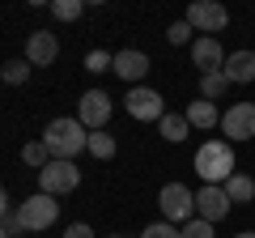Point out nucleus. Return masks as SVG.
I'll return each mask as SVG.
<instances>
[{"label":"nucleus","instance_id":"obj_1","mask_svg":"<svg viewBox=\"0 0 255 238\" xmlns=\"http://www.w3.org/2000/svg\"><path fill=\"white\" fill-rule=\"evenodd\" d=\"M43 145L51 149V157L73 162L77 153H90V128L81 119H51L43 128Z\"/></svg>","mask_w":255,"mask_h":238},{"label":"nucleus","instance_id":"obj_2","mask_svg":"<svg viewBox=\"0 0 255 238\" xmlns=\"http://www.w3.org/2000/svg\"><path fill=\"white\" fill-rule=\"evenodd\" d=\"M196 174L204 179V187H226L234 179V145L230 140H204L196 149Z\"/></svg>","mask_w":255,"mask_h":238},{"label":"nucleus","instance_id":"obj_3","mask_svg":"<svg viewBox=\"0 0 255 238\" xmlns=\"http://www.w3.org/2000/svg\"><path fill=\"white\" fill-rule=\"evenodd\" d=\"M183 21H187L191 30H200L204 38H213V34H221V30L230 26V9L217 4V0H191V9H187Z\"/></svg>","mask_w":255,"mask_h":238},{"label":"nucleus","instance_id":"obj_4","mask_svg":"<svg viewBox=\"0 0 255 238\" xmlns=\"http://www.w3.org/2000/svg\"><path fill=\"white\" fill-rule=\"evenodd\" d=\"M17 217L21 226L30 230V234H38V230H51L55 217H60V204H55V196H26V204H17Z\"/></svg>","mask_w":255,"mask_h":238},{"label":"nucleus","instance_id":"obj_5","mask_svg":"<svg viewBox=\"0 0 255 238\" xmlns=\"http://www.w3.org/2000/svg\"><path fill=\"white\" fill-rule=\"evenodd\" d=\"M77 183H81L77 162H60V157H55L47 170H38V192H43V196H55V200H60V196H68Z\"/></svg>","mask_w":255,"mask_h":238},{"label":"nucleus","instance_id":"obj_6","mask_svg":"<svg viewBox=\"0 0 255 238\" xmlns=\"http://www.w3.org/2000/svg\"><path fill=\"white\" fill-rule=\"evenodd\" d=\"M157 204H162V221H183V226H187V221L196 217V196L183 183H166L162 196H157Z\"/></svg>","mask_w":255,"mask_h":238},{"label":"nucleus","instance_id":"obj_7","mask_svg":"<svg viewBox=\"0 0 255 238\" xmlns=\"http://www.w3.org/2000/svg\"><path fill=\"white\" fill-rule=\"evenodd\" d=\"M128 115L132 119H140V123H162V115H166V102H162V94L157 90H149V85H136V90H128Z\"/></svg>","mask_w":255,"mask_h":238},{"label":"nucleus","instance_id":"obj_8","mask_svg":"<svg viewBox=\"0 0 255 238\" xmlns=\"http://www.w3.org/2000/svg\"><path fill=\"white\" fill-rule=\"evenodd\" d=\"M221 132L230 136V145L234 140H251L255 136V102H234L221 115Z\"/></svg>","mask_w":255,"mask_h":238},{"label":"nucleus","instance_id":"obj_9","mask_svg":"<svg viewBox=\"0 0 255 238\" xmlns=\"http://www.w3.org/2000/svg\"><path fill=\"white\" fill-rule=\"evenodd\" d=\"M77 119H81L90 132H102V128H107V119H111V94H102V90L81 94V102H77Z\"/></svg>","mask_w":255,"mask_h":238},{"label":"nucleus","instance_id":"obj_10","mask_svg":"<svg viewBox=\"0 0 255 238\" xmlns=\"http://www.w3.org/2000/svg\"><path fill=\"white\" fill-rule=\"evenodd\" d=\"M111 73H115L124 85H132V90H136V85L145 81V73H149V55H145V51H136V47L115 51V64H111Z\"/></svg>","mask_w":255,"mask_h":238},{"label":"nucleus","instance_id":"obj_11","mask_svg":"<svg viewBox=\"0 0 255 238\" xmlns=\"http://www.w3.org/2000/svg\"><path fill=\"white\" fill-rule=\"evenodd\" d=\"M230 196H226V187H200L196 192V217H204V221H213L217 226L221 217H230Z\"/></svg>","mask_w":255,"mask_h":238},{"label":"nucleus","instance_id":"obj_12","mask_svg":"<svg viewBox=\"0 0 255 238\" xmlns=\"http://www.w3.org/2000/svg\"><path fill=\"white\" fill-rule=\"evenodd\" d=\"M226 60L230 55L221 51V43L217 38H196V43H191V64H196V73H221V68H226Z\"/></svg>","mask_w":255,"mask_h":238},{"label":"nucleus","instance_id":"obj_13","mask_svg":"<svg viewBox=\"0 0 255 238\" xmlns=\"http://www.w3.org/2000/svg\"><path fill=\"white\" fill-rule=\"evenodd\" d=\"M55 55H60V38L51 30H34L26 38V60L30 64H55Z\"/></svg>","mask_w":255,"mask_h":238},{"label":"nucleus","instance_id":"obj_14","mask_svg":"<svg viewBox=\"0 0 255 238\" xmlns=\"http://www.w3.org/2000/svg\"><path fill=\"white\" fill-rule=\"evenodd\" d=\"M187 123L191 128H200V132H209V128H217L221 123V111H217V102H209V98H196V102H187Z\"/></svg>","mask_w":255,"mask_h":238},{"label":"nucleus","instance_id":"obj_15","mask_svg":"<svg viewBox=\"0 0 255 238\" xmlns=\"http://www.w3.org/2000/svg\"><path fill=\"white\" fill-rule=\"evenodd\" d=\"M221 73H226L234 85L255 81V51H230V60H226V68H221Z\"/></svg>","mask_w":255,"mask_h":238},{"label":"nucleus","instance_id":"obj_16","mask_svg":"<svg viewBox=\"0 0 255 238\" xmlns=\"http://www.w3.org/2000/svg\"><path fill=\"white\" fill-rule=\"evenodd\" d=\"M226 196H230V204H251L255 200V179L251 174H234L226 183Z\"/></svg>","mask_w":255,"mask_h":238},{"label":"nucleus","instance_id":"obj_17","mask_svg":"<svg viewBox=\"0 0 255 238\" xmlns=\"http://www.w3.org/2000/svg\"><path fill=\"white\" fill-rule=\"evenodd\" d=\"M162 140H170V145H179V140H187V132H191V123H187V115H162Z\"/></svg>","mask_w":255,"mask_h":238},{"label":"nucleus","instance_id":"obj_18","mask_svg":"<svg viewBox=\"0 0 255 238\" xmlns=\"http://www.w3.org/2000/svg\"><path fill=\"white\" fill-rule=\"evenodd\" d=\"M21 162H26V166H34V170H47V166H51L55 157H51V149H47L43 140H26V149H21Z\"/></svg>","mask_w":255,"mask_h":238},{"label":"nucleus","instance_id":"obj_19","mask_svg":"<svg viewBox=\"0 0 255 238\" xmlns=\"http://www.w3.org/2000/svg\"><path fill=\"white\" fill-rule=\"evenodd\" d=\"M115 149H119V145H115V136H111L107 128H102V132H90V153L98 157V162H111Z\"/></svg>","mask_w":255,"mask_h":238},{"label":"nucleus","instance_id":"obj_20","mask_svg":"<svg viewBox=\"0 0 255 238\" xmlns=\"http://www.w3.org/2000/svg\"><path fill=\"white\" fill-rule=\"evenodd\" d=\"M226 90H230V77H226V73H204V77H200V98L217 102Z\"/></svg>","mask_w":255,"mask_h":238},{"label":"nucleus","instance_id":"obj_21","mask_svg":"<svg viewBox=\"0 0 255 238\" xmlns=\"http://www.w3.org/2000/svg\"><path fill=\"white\" fill-rule=\"evenodd\" d=\"M51 13H55V21H77L85 13V0H55Z\"/></svg>","mask_w":255,"mask_h":238},{"label":"nucleus","instance_id":"obj_22","mask_svg":"<svg viewBox=\"0 0 255 238\" xmlns=\"http://www.w3.org/2000/svg\"><path fill=\"white\" fill-rule=\"evenodd\" d=\"M111 64H115V55L102 51V47H94V51L85 55V73H111Z\"/></svg>","mask_w":255,"mask_h":238},{"label":"nucleus","instance_id":"obj_23","mask_svg":"<svg viewBox=\"0 0 255 238\" xmlns=\"http://www.w3.org/2000/svg\"><path fill=\"white\" fill-rule=\"evenodd\" d=\"M0 73H4V81H9V85H21V81L30 77V60H9Z\"/></svg>","mask_w":255,"mask_h":238},{"label":"nucleus","instance_id":"obj_24","mask_svg":"<svg viewBox=\"0 0 255 238\" xmlns=\"http://www.w3.org/2000/svg\"><path fill=\"white\" fill-rule=\"evenodd\" d=\"M183 238H213V221H204V217H191L187 226H183Z\"/></svg>","mask_w":255,"mask_h":238},{"label":"nucleus","instance_id":"obj_25","mask_svg":"<svg viewBox=\"0 0 255 238\" xmlns=\"http://www.w3.org/2000/svg\"><path fill=\"white\" fill-rule=\"evenodd\" d=\"M140 238H183V230H174L170 221H153V226H145Z\"/></svg>","mask_w":255,"mask_h":238},{"label":"nucleus","instance_id":"obj_26","mask_svg":"<svg viewBox=\"0 0 255 238\" xmlns=\"http://www.w3.org/2000/svg\"><path fill=\"white\" fill-rule=\"evenodd\" d=\"M191 34H196V30H191V26H187V21H174V26H170V30H166V38H170V43H174V47H183V43H191Z\"/></svg>","mask_w":255,"mask_h":238},{"label":"nucleus","instance_id":"obj_27","mask_svg":"<svg viewBox=\"0 0 255 238\" xmlns=\"http://www.w3.org/2000/svg\"><path fill=\"white\" fill-rule=\"evenodd\" d=\"M64 238H94V230L85 226V221H77V226H68V230H64Z\"/></svg>","mask_w":255,"mask_h":238},{"label":"nucleus","instance_id":"obj_28","mask_svg":"<svg viewBox=\"0 0 255 238\" xmlns=\"http://www.w3.org/2000/svg\"><path fill=\"white\" fill-rule=\"evenodd\" d=\"M238 238H255V230H243V234H238Z\"/></svg>","mask_w":255,"mask_h":238},{"label":"nucleus","instance_id":"obj_29","mask_svg":"<svg viewBox=\"0 0 255 238\" xmlns=\"http://www.w3.org/2000/svg\"><path fill=\"white\" fill-rule=\"evenodd\" d=\"M107 238H128V234H107Z\"/></svg>","mask_w":255,"mask_h":238}]
</instances>
